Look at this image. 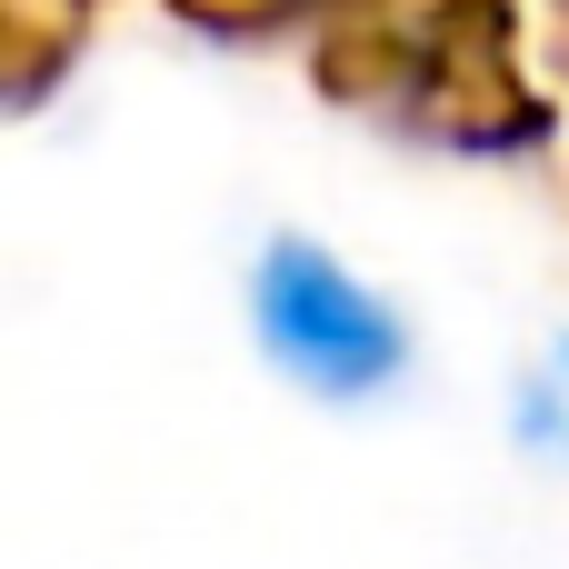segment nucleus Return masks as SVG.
Listing matches in <instances>:
<instances>
[{"instance_id": "1", "label": "nucleus", "mask_w": 569, "mask_h": 569, "mask_svg": "<svg viewBox=\"0 0 569 569\" xmlns=\"http://www.w3.org/2000/svg\"><path fill=\"white\" fill-rule=\"evenodd\" d=\"M250 310H260V340L290 380H310L320 400H360L380 380H400V320L380 290H360L330 250L310 240H270L260 270H250Z\"/></svg>"}]
</instances>
